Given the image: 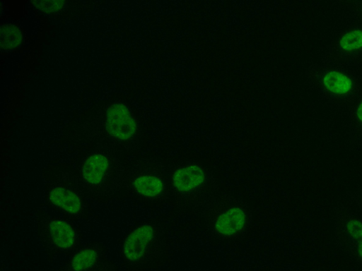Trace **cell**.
I'll list each match as a JSON object with an SVG mask.
<instances>
[{"label":"cell","instance_id":"cell-15","mask_svg":"<svg viewBox=\"0 0 362 271\" xmlns=\"http://www.w3.org/2000/svg\"><path fill=\"white\" fill-rule=\"evenodd\" d=\"M18 30L13 26H5L1 29V44L6 48L16 47L21 41Z\"/></svg>","mask_w":362,"mask_h":271},{"label":"cell","instance_id":"cell-8","mask_svg":"<svg viewBox=\"0 0 362 271\" xmlns=\"http://www.w3.org/2000/svg\"><path fill=\"white\" fill-rule=\"evenodd\" d=\"M321 63L354 71L362 70V25L350 22L328 45Z\"/></svg>","mask_w":362,"mask_h":271},{"label":"cell","instance_id":"cell-18","mask_svg":"<svg viewBox=\"0 0 362 271\" xmlns=\"http://www.w3.org/2000/svg\"><path fill=\"white\" fill-rule=\"evenodd\" d=\"M92 271H112V266L109 264H102L97 266Z\"/></svg>","mask_w":362,"mask_h":271},{"label":"cell","instance_id":"cell-13","mask_svg":"<svg viewBox=\"0 0 362 271\" xmlns=\"http://www.w3.org/2000/svg\"><path fill=\"white\" fill-rule=\"evenodd\" d=\"M346 142L352 149L362 147V93L348 111Z\"/></svg>","mask_w":362,"mask_h":271},{"label":"cell","instance_id":"cell-17","mask_svg":"<svg viewBox=\"0 0 362 271\" xmlns=\"http://www.w3.org/2000/svg\"><path fill=\"white\" fill-rule=\"evenodd\" d=\"M40 7L48 11H54L61 8L63 5L62 1H40Z\"/></svg>","mask_w":362,"mask_h":271},{"label":"cell","instance_id":"cell-16","mask_svg":"<svg viewBox=\"0 0 362 271\" xmlns=\"http://www.w3.org/2000/svg\"><path fill=\"white\" fill-rule=\"evenodd\" d=\"M349 199L362 211V186L346 192Z\"/></svg>","mask_w":362,"mask_h":271},{"label":"cell","instance_id":"cell-5","mask_svg":"<svg viewBox=\"0 0 362 271\" xmlns=\"http://www.w3.org/2000/svg\"><path fill=\"white\" fill-rule=\"evenodd\" d=\"M124 189L140 203H162L171 193L169 174L162 163L141 160L126 170Z\"/></svg>","mask_w":362,"mask_h":271},{"label":"cell","instance_id":"cell-7","mask_svg":"<svg viewBox=\"0 0 362 271\" xmlns=\"http://www.w3.org/2000/svg\"><path fill=\"white\" fill-rule=\"evenodd\" d=\"M47 203L64 216L78 219L88 210L85 193L78 175L61 171L51 175L46 185Z\"/></svg>","mask_w":362,"mask_h":271},{"label":"cell","instance_id":"cell-14","mask_svg":"<svg viewBox=\"0 0 362 271\" xmlns=\"http://www.w3.org/2000/svg\"><path fill=\"white\" fill-rule=\"evenodd\" d=\"M339 4L350 22L362 25V0L340 1Z\"/></svg>","mask_w":362,"mask_h":271},{"label":"cell","instance_id":"cell-9","mask_svg":"<svg viewBox=\"0 0 362 271\" xmlns=\"http://www.w3.org/2000/svg\"><path fill=\"white\" fill-rule=\"evenodd\" d=\"M332 229L337 246L362 270V217L337 204L333 208Z\"/></svg>","mask_w":362,"mask_h":271},{"label":"cell","instance_id":"cell-11","mask_svg":"<svg viewBox=\"0 0 362 271\" xmlns=\"http://www.w3.org/2000/svg\"><path fill=\"white\" fill-rule=\"evenodd\" d=\"M136 122L125 106L115 104L109 109L106 131L115 142H132L136 137Z\"/></svg>","mask_w":362,"mask_h":271},{"label":"cell","instance_id":"cell-6","mask_svg":"<svg viewBox=\"0 0 362 271\" xmlns=\"http://www.w3.org/2000/svg\"><path fill=\"white\" fill-rule=\"evenodd\" d=\"M165 228L158 222L141 224L129 231L121 246L123 260L132 266H141L160 258L167 248Z\"/></svg>","mask_w":362,"mask_h":271},{"label":"cell","instance_id":"cell-1","mask_svg":"<svg viewBox=\"0 0 362 271\" xmlns=\"http://www.w3.org/2000/svg\"><path fill=\"white\" fill-rule=\"evenodd\" d=\"M199 212L210 234L222 241L243 238L252 224V214L247 203L228 193L216 194Z\"/></svg>","mask_w":362,"mask_h":271},{"label":"cell","instance_id":"cell-2","mask_svg":"<svg viewBox=\"0 0 362 271\" xmlns=\"http://www.w3.org/2000/svg\"><path fill=\"white\" fill-rule=\"evenodd\" d=\"M305 78L324 100L347 112L362 93V76L347 68L313 64L307 68Z\"/></svg>","mask_w":362,"mask_h":271},{"label":"cell","instance_id":"cell-3","mask_svg":"<svg viewBox=\"0 0 362 271\" xmlns=\"http://www.w3.org/2000/svg\"><path fill=\"white\" fill-rule=\"evenodd\" d=\"M170 193L182 210H199L217 194L216 178L211 171L196 163L182 164L169 174Z\"/></svg>","mask_w":362,"mask_h":271},{"label":"cell","instance_id":"cell-12","mask_svg":"<svg viewBox=\"0 0 362 271\" xmlns=\"http://www.w3.org/2000/svg\"><path fill=\"white\" fill-rule=\"evenodd\" d=\"M104 252L99 241H91L76 252L71 258L66 271H86L92 267Z\"/></svg>","mask_w":362,"mask_h":271},{"label":"cell","instance_id":"cell-10","mask_svg":"<svg viewBox=\"0 0 362 271\" xmlns=\"http://www.w3.org/2000/svg\"><path fill=\"white\" fill-rule=\"evenodd\" d=\"M40 243L50 253H62L75 248L79 243V234L69 222L49 215L38 220Z\"/></svg>","mask_w":362,"mask_h":271},{"label":"cell","instance_id":"cell-4","mask_svg":"<svg viewBox=\"0 0 362 271\" xmlns=\"http://www.w3.org/2000/svg\"><path fill=\"white\" fill-rule=\"evenodd\" d=\"M125 174L126 169L117 159L96 151L84 159L78 176L87 196L105 201L124 189Z\"/></svg>","mask_w":362,"mask_h":271}]
</instances>
